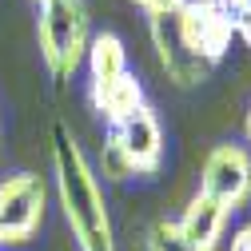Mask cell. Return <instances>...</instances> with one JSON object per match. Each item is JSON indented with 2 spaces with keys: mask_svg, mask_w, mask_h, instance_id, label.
<instances>
[{
  "mask_svg": "<svg viewBox=\"0 0 251 251\" xmlns=\"http://www.w3.org/2000/svg\"><path fill=\"white\" fill-rule=\"evenodd\" d=\"M52 172H56V196H60V207H64L76 247L80 251H116V231H112V215H108V203L100 192V179L64 120L52 124Z\"/></svg>",
  "mask_w": 251,
  "mask_h": 251,
  "instance_id": "cell-1",
  "label": "cell"
},
{
  "mask_svg": "<svg viewBox=\"0 0 251 251\" xmlns=\"http://www.w3.org/2000/svg\"><path fill=\"white\" fill-rule=\"evenodd\" d=\"M36 44H40V60L56 84H68L92 44L88 32V8L84 0H44L36 4Z\"/></svg>",
  "mask_w": 251,
  "mask_h": 251,
  "instance_id": "cell-2",
  "label": "cell"
},
{
  "mask_svg": "<svg viewBox=\"0 0 251 251\" xmlns=\"http://www.w3.org/2000/svg\"><path fill=\"white\" fill-rule=\"evenodd\" d=\"M164 164V128L160 116L148 104L132 112L124 124L108 128L104 151H100V172L108 179H128V176H155Z\"/></svg>",
  "mask_w": 251,
  "mask_h": 251,
  "instance_id": "cell-3",
  "label": "cell"
},
{
  "mask_svg": "<svg viewBox=\"0 0 251 251\" xmlns=\"http://www.w3.org/2000/svg\"><path fill=\"white\" fill-rule=\"evenodd\" d=\"M48 187L36 172H16L0 179V247H24L44 224Z\"/></svg>",
  "mask_w": 251,
  "mask_h": 251,
  "instance_id": "cell-4",
  "label": "cell"
},
{
  "mask_svg": "<svg viewBox=\"0 0 251 251\" xmlns=\"http://www.w3.org/2000/svg\"><path fill=\"white\" fill-rule=\"evenodd\" d=\"M200 192L227 215L251 200V151L243 144H215L200 172Z\"/></svg>",
  "mask_w": 251,
  "mask_h": 251,
  "instance_id": "cell-5",
  "label": "cell"
},
{
  "mask_svg": "<svg viewBox=\"0 0 251 251\" xmlns=\"http://www.w3.org/2000/svg\"><path fill=\"white\" fill-rule=\"evenodd\" d=\"M176 24H179L183 44L192 48L207 68H215L219 60L227 56L231 40H235V28H231L227 12L219 8L215 0H183L176 8Z\"/></svg>",
  "mask_w": 251,
  "mask_h": 251,
  "instance_id": "cell-6",
  "label": "cell"
},
{
  "mask_svg": "<svg viewBox=\"0 0 251 251\" xmlns=\"http://www.w3.org/2000/svg\"><path fill=\"white\" fill-rule=\"evenodd\" d=\"M148 28H151V44H155V56H160V68L168 72V80L176 88H196V84H203L211 76V68L183 44L176 12L172 16H151Z\"/></svg>",
  "mask_w": 251,
  "mask_h": 251,
  "instance_id": "cell-7",
  "label": "cell"
},
{
  "mask_svg": "<svg viewBox=\"0 0 251 251\" xmlns=\"http://www.w3.org/2000/svg\"><path fill=\"white\" fill-rule=\"evenodd\" d=\"M176 224H179V231L187 235V243L196 251H215L219 239H224V231H227V211L215 200H207L203 192H196Z\"/></svg>",
  "mask_w": 251,
  "mask_h": 251,
  "instance_id": "cell-8",
  "label": "cell"
},
{
  "mask_svg": "<svg viewBox=\"0 0 251 251\" xmlns=\"http://www.w3.org/2000/svg\"><path fill=\"white\" fill-rule=\"evenodd\" d=\"M84 64H88V92H96L128 72V48L116 32H100V36H92Z\"/></svg>",
  "mask_w": 251,
  "mask_h": 251,
  "instance_id": "cell-9",
  "label": "cell"
},
{
  "mask_svg": "<svg viewBox=\"0 0 251 251\" xmlns=\"http://www.w3.org/2000/svg\"><path fill=\"white\" fill-rule=\"evenodd\" d=\"M92 108L100 112V120H108V128H116V124H124L132 112L144 108V88H140V80L132 72H124L120 80L92 92Z\"/></svg>",
  "mask_w": 251,
  "mask_h": 251,
  "instance_id": "cell-10",
  "label": "cell"
},
{
  "mask_svg": "<svg viewBox=\"0 0 251 251\" xmlns=\"http://www.w3.org/2000/svg\"><path fill=\"white\" fill-rule=\"evenodd\" d=\"M148 251H196L187 243V235L179 231L176 219H155L148 231Z\"/></svg>",
  "mask_w": 251,
  "mask_h": 251,
  "instance_id": "cell-11",
  "label": "cell"
},
{
  "mask_svg": "<svg viewBox=\"0 0 251 251\" xmlns=\"http://www.w3.org/2000/svg\"><path fill=\"white\" fill-rule=\"evenodd\" d=\"M215 4L227 12V20H231V28H235V36L251 44V0H215Z\"/></svg>",
  "mask_w": 251,
  "mask_h": 251,
  "instance_id": "cell-12",
  "label": "cell"
},
{
  "mask_svg": "<svg viewBox=\"0 0 251 251\" xmlns=\"http://www.w3.org/2000/svg\"><path fill=\"white\" fill-rule=\"evenodd\" d=\"M179 4H183V0H136V8H144L148 20H151V16H172Z\"/></svg>",
  "mask_w": 251,
  "mask_h": 251,
  "instance_id": "cell-13",
  "label": "cell"
},
{
  "mask_svg": "<svg viewBox=\"0 0 251 251\" xmlns=\"http://www.w3.org/2000/svg\"><path fill=\"white\" fill-rule=\"evenodd\" d=\"M227 251H251V224H243V227L231 231V247Z\"/></svg>",
  "mask_w": 251,
  "mask_h": 251,
  "instance_id": "cell-14",
  "label": "cell"
},
{
  "mask_svg": "<svg viewBox=\"0 0 251 251\" xmlns=\"http://www.w3.org/2000/svg\"><path fill=\"white\" fill-rule=\"evenodd\" d=\"M243 136H247V144H251V104H247V120H243Z\"/></svg>",
  "mask_w": 251,
  "mask_h": 251,
  "instance_id": "cell-15",
  "label": "cell"
},
{
  "mask_svg": "<svg viewBox=\"0 0 251 251\" xmlns=\"http://www.w3.org/2000/svg\"><path fill=\"white\" fill-rule=\"evenodd\" d=\"M36 4H44V0H36Z\"/></svg>",
  "mask_w": 251,
  "mask_h": 251,
  "instance_id": "cell-16",
  "label": "cell"
}]
</instances>
